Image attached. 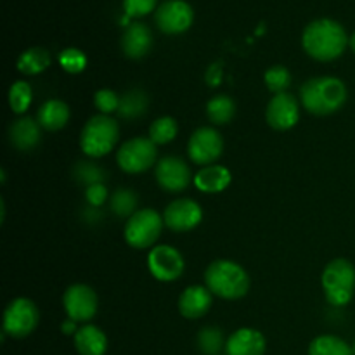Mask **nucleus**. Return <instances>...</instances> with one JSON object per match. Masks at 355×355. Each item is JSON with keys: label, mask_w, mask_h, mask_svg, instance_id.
I'll list each match as a JSON object with an SVG mask.
<instances>
[{"label": "nucleus", "mask_w": 355, "mask_h": 355, "mask_svg": "<svg viewBox=\"0 0 355 355\" xmlns=\"http://www.w3.org/2000/svg\"><path fill=\"white\" fill-rule=\"evenodd\" d=\"M75 177L78 182L85 184V186L89 187V186H92V184L104 182V177H106V173H104V170L101 168V166L94 165V163L82 162L76 165Z\"/></svg>", "instance_id": "obj_32"}, {"label": "nucleus", "mask_w": 355, "mask_h": 355, "mask_svg": "<svg viewBox=\"0 0 355 355\" xmlns=\"http://www.w3.org/2000/svg\"><path fill=\"white\" fill-rule=\"evenodd\" d=\"M116 162L123 172L142 173L156 163V144L149 137H134L121 144Z\"/></svg>", "instance_id": "obj_8"}, {"label": "nucleus", "mask_w": 355, "mask_h": 355, "mask_svg": "<svg viewBox=\"0 0 355 355\" xmlns=\"http://www.w3.org/2000/svg\"><path fill=\"white\" fill-rule=\"evenodd\" d=\"M156 6V0H123V7L127 16L139 17L146 16Z\"/></svg>", "instance_id": "obj_35"}, {"label": "nucleus", "mask_w": 355, "mask_h": 355, "mask_svg": "<svg viewBox=\"0 0 355 355\" xmlns=\"http://www.w3.org/2000/svg\"><path fill=\"white\" fill-rule=\"evenodd\" d=\"M40 123L30 116H23L9 127V141L17 151H31L42 141Z\"/></svg>", "instance_id": "obj_18"}, {"label": "nucleus", "mask_w": 355, "mask_h": 355, "mask_svg": "<svg viewBox=\"0 0 355 355\" xmlns=\"http://www.w3.org/2000/svg\"><path fill=\"white\" fill-rule=\"evenodd\" d=\"M321 284L328 304L335 305V307H343L354 297L355 267L345 259L331 260L324 267Z\"/></svg>", "instance_id": "obj_5"}, {"label": "nucleus", "mask_w": 355, "mask_h": 355, "mask_svg": "<svg viewBox=\"0 0 355 355\" xmlns=\"http://www.w3.org/2000/svg\"><path fill=\"white\" fill-rule=\"evenodd\" d=\"M156 26L166 35H179L193 24V7L186 0H166L156 10Z\"/></svg>", "instance_id": "obj_11"}, {"label": "nucleus", "mask_w": 355, "mask_h": 355, "mask_svg": "<svg viewBox=\"0 0 355 355\" xmlns=\"http://www.w3.org/2000/svg\"><path fill=\"white\" fill-rule=\"evenodd\" d=\"M62 331H64V333H73V331H75V321L68 319V321H66L64 324H62Z\"/></svg>", "instance_id": "obj_38"}, {"label": "nucleus", "mask_w": 355, "mask_h": 355, "mask_svg": "<svg viewBox=\"0 0 355 355\" xmlns=\"http://www.w3.org/2000/svg\"><path fill=\"white\" fill-rule=\"evenodd\" d=\"M198 349L205 355H218L222 349H225L224 333L217 326H207L198 333Z\"/></svg>", "instance_id": "obj_28"}, {"label": "nucleus", "mask_w": 355, "mask_h": 355, "mask_svg": "<svg viewBox=\"0 0 355 355\" xmlns=\"http://www.w3.org/2000/svg\"><path fill=\"white\" fill-rule=\"evenodd\" d=\"M349 44H350V49H352V51L355 52V33L352 35V37H350V40H349Z\"/></svg>", "instance_id": "obj_39"}, {"label": "nucleus", "mask_w": 355, "mask_h": 355, "mask_svg": "<svg viewBox=\"0 0 355 355\" xmlns=\"http://www.w3.org/2000/svg\"><path fill=\"white\" fill-rule=\"evenodd\" d=\"M120 137V127L110 114H96L90 118L80 134V148L90 158L107 155Z\"/></svg>", "instance_id": "obj_4"}, {"label": "nucleus", "mask_w": 355, "mask_h": 355, "mask_svg": "<svg viewBox=\"0 0 355 355\" xmlns=\"http://www.w3.org/2000/svg\"><path fill=\"white\" fill-rule=\"evenodd\" d=\"M135 205H137V196L132 189H118L111 196V210L118 217H128L135 214Z\"/></svg>", "instance_id": "obj_31"}, {"label": "nucleus", "mask_w": 355, "mask_h": 355, "mask_svg": "<svg viewBox=\"0 0 355 355\" xmlns=\"http://www.w3.org/2000/svg\"><path fill=\"white\" fill-rule=\"evenodd\" d=\"M75 347L80 355H104L107 350V338L103 329L87 324L76 329Z\"/></svg>", "instance_id": "obj_21"}, {"label": "nucleus", "mask_w": 355, "mask_h": 355, "mask_svg": "<svg viewBox=\"0 0 355 355\" xmlns=\"http://www.w3.org/2000/svg\"><path fill=\"white\" fill-rule=\"evenodd\" d=\"M263 80H266L267 89L276 96V94L286 92V89L291 83V73L286 66H270L266 71V75H263Z\"/></svg>", "instance_id": "obj_30"}, {"label": "nucleus", "mask_w": 355, "mask_h": 355, "mask_svg": "<svg viewBox=\"0 0 355 355\" xmlns=\"http://www.w3.org/2000/svg\"><path fill=\"white\" fill-rule=\"evenodd\" d=\"M69 120V106L59 99H49L40 106L37 113V121L42 128L49 132L61 130Z\"/></svg>", "instance_id": "obj_22"}, {"label": "nucleus", "mask_w": 355, "mask_h": 355, "mask_svg": "<svg viewBox=\"0 0 355 355\" xmlns=\"http://www.w3.org/2000/svg\"><path fill=\"white\" fill-rule=\"evenodd\" d=\"M155 177L158 186L166 193H180L191 184V168L179 156H165L156 163Z\"/></svg>", "instance_id": "obj_12"}, {"label": "nucleus", "mask_w": 355, "mask_h": 355, "mask_svg": "<svg viewBox=\"0 0 355 355\" xmlns=\"http://www.w3.org/2000/svg\"><path fill=\"white\" fill-rule=\"evenodd\" d=\"M59 62L68 73H80L85 69L87 58L82 51L78 49H64L59 55Z\"/></svg>", "instance_id": "obj_33"}, {"label": "nucleus", "mask_w": 355, "mask_h": 355, "mask_svg": "<svg viewBox=\"0 0 355 355\" xmlns=\"http://www.w3.org/2000/svg\"><path fill=\"white\" fill-rule=\"evenodd\" d=\"M62 305H64L66 315L71 321H90L97 312V295L87 284H73L64 291Z\"/></svg>", "instance_id": "obj_13"}, {"label": "nucleus", "mask_w": 355, "mask_h": 355, "mask_svg": "<svg viewBox=\"0 0 355 355\" xmlns=\"http://www.w3.org/2000/svg\"><path fill=\"white\" fill-rule=\"evenodd\" d=\"M309 355H354L352 347L345 340L333 335H322L312 340Z\"/></svg>", "instance_id": "obj_26"}, {"label": "nucleus", "mask_w": 355, "mask_h": 355, "mask_svg": "<svg viewBox=\"0 0 355 355\" xmlns=\"http://www.w3.org/2000/svg\"><path fill=\"white\" fill-rule=\"evenodd\" d=\"M165 225L163 217L156 210L151 208H142L137 210L125 225V239L132 248L144 250L156 243V239L162 234V229Z\"/></svg>", "instance_id": "obj_6"}, {"label": "nucleus", "mask_w": 355, "mask_h": 355, "mask_svg": "<svg viewBox=\"0 0 355 355\" xmlns=\"http://www.w3.org/2000/svg\"><path fill=\"white\" fill-rule=\"evenodd\" d=\"M177 132H179V125H177L175 118L162 116L153 121L151 127H149V139L156 146L168 144L177 137Z\"/></svg>", "instance_id": "obj_27"}, {"label": "nucleus", "mask_w": 355, "mask_h": 355, "mask_svg": "<svg viewBox=\"0 0 355 355\" xmlns=\"http://www.w3.org/2000/svg\"><path fill=\"white\" fill-rule=\"evenodd\" d=\"M236 103L232 97L220 94V96L211 97L207 103V116L211 123L225 125L234 118Z\"/></svg>", "instance_id": "obj_24"}, {"label": "nucleus", "mask_w": 355, "mask_h": 355, "mask_svg": "<svg viewBox=\"0 0 355 355\" xmlns=\"http://www.w3.org/2000/svg\"><path fill=\"white\" fill-rule=\"evenodd\" d=\"M266 120L274 130H290L300 120L298 101L288 92L276 94L267 104Z\"/></svg>", "instance_id": "obj_15"}, {"label": "nucleus", "mask_w": 355, "mask_h": 355, "mask_svg": "<svg viewBox=\"0 0 355 355\" xmlns=\"http://www.w3.org/2000/svg\"><path fill=\"white\" fill-rule=\"evenodd\" d=\"M51 64V54L42 47H31L17 59V69L24 75H38Z\"/></svg>", "instance_id": "obj_25"}, {"label": "nucleus", "mask_w": 355, "mask_h": 355, "mask_svg": "<svg viewBox=\"0 0 355 355\" xmlns=\"http://www.w3.org/2000/svg\"><path fill=\"white\" fill-rule=\"evenodd\" d=\"M352 352H354V355H355V342H354V345H352Z\"/></svg>", "instance_id": "obj_40"}, {"label": "nucleus", "mask_w": 355, "mask_h": 355, "mask_svg": "<svg viewBox=\"0 0 355 355\" xmlns=\"http://www.w3.org/2000/svg\"><path fill=\"white\" fill-rule=\"evenodd\" d=\"M40 322L38 307L30 298H14L3 312V335L12 338H26Z\"/></svg>", "instance_id": "obj_7"}, {"label": "nucleus", "mask_w": 355, "mask_h": 355, "mask_svg": "<svg viewBox=\"0 0 355 355\" xmlns=\"http://www.w3.org/2000/svg\"><path fill=\"white\" fill-rule=\"evenodd\" d=\"M211 291L207 286H189L179 298V312L186 319H200L210 311Z\"/></svg>", "instance_id": "obj_17"}, {"label": "nucleus", "mask_w": 355, "mask_h": 355, "mask_svg": "<svg viewBox=\"0 0 355 355\" xmlns=\"http://www.w3.org/2000/svg\"><path fill=\"white\" fill-rule=\"evenodd\" d=\"M347 44H349V38L342 24L328 17L312 21L302 35V45L305 52L322 62L340 58Z\"/></svg>", "instance_id": "obj_1"}, {"label": "nucleus", "mask_w": 355, "mask_h": 355, "mask_svg": "<svg viewBox=\"0 0 355 355\" xmlns=\"http://www.w3.org/2000/svg\"><path fill=\"white\" fill-rule=\"evenodd\" d=\"M149 97L142 89H130L120 96V106L116 113L125 120H135L148 111Z\"/></svg>", "instance_id": "obj_23"}, {"label": "nucleus", "mask_w": 355, "mask_h": 355, "mask_svg": "<svg viewBox=\"0 0 355 355\" xmlns=\"http://www.w3.org/2000/svg\"><path fill=\"white\" fill-rule=\"evenodd\" d=\"M203 218V210L200 205L189 198H180V200L172 201L165 208L163 214V222L168 229L175 232H187L200 225Z\"/></svg>", "instance_id": "obj_14"}, {"label": "nucleus", "mask_w": 355, "mask_h": 355, "mask_svg": "<svg viewBox=\"0 0 355 355\" xmlns=\"http://www.w3.org/2000/svg\"><path fill=\"white\" fill-rule=\"evenodd\" d=\"M31 97H33V92H31V87L28 82H14L9 89V106L14 113L21 114L30 107Z\"/></svg>", "instance_id": "obj_29"}, {"label": "nucleus", "mask_w": 355, "mask_h": 355, "mask_svg": "<svg viewBox=\"0 0 355 355\" xmlns=\"http://www.w3.org/2000/svg\"><path fill=\"white\" fill-rule=\"evenodd\" d=\"M207 288L224 300H239L250 291V276L232 260H215L205 270Z\"/></svg>", "instance_id": "obj_3"}, {"label": "nucleus", "mask_w": 355, "mask_h": 355, "mask_svg": "<svg viewBox=\"0 0 355 355\" xmlns=\"http://www.w3.org/2000/svg\"><path fill=\"white\" fill-rule=\"evenodd\" d=\"M267 342L260 331L253 328H241L232 333L225 342L227 355H263Z\"/></svg>", "instance_id": "obj_16"}, {"label": "nucleus", "mask_w": 355, "mask_h": 355, "mask_svg": "<svg viewBox=\"0 0 355 355\" xmlns=\"http://www.w3.org/2000/svg\"><path fill=\"white\" fill-rule=\"evenodd\" d=\"M224 151V139L215 128L201 127L193 132L187 142V155L196 165L208 166L217 162Z\"/></svg>", "instance_id": "obj_9"}, {"label": "nucleus", "mask_w": 355, "mask_h": 355, "mask_svg": "<svg viewBox=\"0 0 355 355\" xmlns=\"http://www.w3.org/2000/svg\"><path fill=\"white\" fill-rule=\"evenodd\" d=\"M85 198L92 207H101V205H104V201L107 200V189L106 186H104V182L92 184V186L87 187Z\"/></svg>", "instance_id": "obj_36"}, {"label": "nucleus", "mask_w": 355, "mask_h": 355, "mask_svg": "<svg viewBox=\"0 0 355 355\" xmlns=\"http://www.w3.org/2000/svg\"><path fill=\"white\" fill-rule=\"evenodd\" d=\"M148 267L153 277L162 283H172L184 272V259L173 246H155L148 255Z\"/></svg>", "instance_id": "obj_10"}, {"label": "nucleus", "mask_w": 355, "mask_h": 355, "mask_svg": "<svg viewBox=\"0 0 355 355\" xmlns=\"http://www.w3.org/2000/svg\"><path fill=\"white\" fill-rule=\"evenodd\" d=\"M151 47L153 35L144 23H132L121 37V51L130 59L144 58Z\"/></svg>", "instance_id": "obj_19"}, {"label": "nucleus", "mask_w": 355, "mask_h": 355, "mask_svg": "<svg viewBox=\"0 0 355 355\" xmlns=\"http://www.w3.org/2000/svg\"><path fill=\"white\" fill-rule=\"evenodd\" d=\"M347 87L336 76H315L307 80L300 89V99L305 110L318 116H328L342 110L347 103Z\"/></svg>", "instance_id": "obj_2"}, {"label": "nucleus", "mask_w": 355, "mask_h": 355, "mask_svg": "<svg viewBox=\"0 0 355 355\" xmlns=\"http://www.w3.org/2000/svg\"><path fill=\"white\" fill-rule=\"evenodd\" d=\"M231 172L222 165H208L203 166L200 172L194 175V184L200 191L210 194L222 193L231 184Z\"/></svg>", "instance_id": "obj_20"}, {"label": "nucleus", "mask_w": 355, "mask_h": 355, "mask_svg": "<svg viewBox=\"0 0 355 355\" xmlns=\"http://www.w3.org/2000/svg\"><path fill=\"white\" fill-rule=\"evenodd\" d=\"M94 104H96L97 110L101 111V114H111L114 113V111H118V106H120V96H118L114 90L101 89L94 94Z\"/></svg>", "instance_id": "obj_34"}, {"label": "nucleus", "mask_w": 355, "mask_h": 355, "mask_svg": "<svg viewBox=\"0 0 355 355\" xmlns=\"http://www.w3.org/2000/svg\"><path fill=\"white\" fill-rule=\"evenodd\" d=\"M220 80H222V68H220V64L217 62V64H214L211 68H208L207 82H208V85L217 87L218 83H220Z\"/></svg>", "instance_id": "obj_37"}]
</instances>
